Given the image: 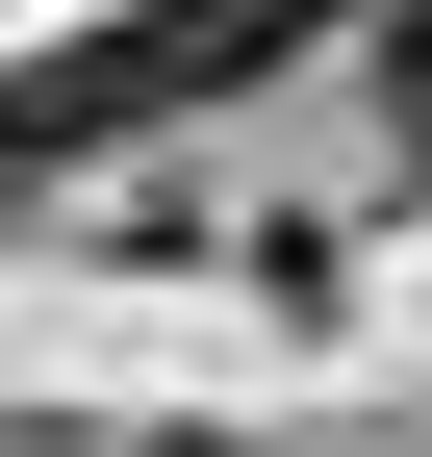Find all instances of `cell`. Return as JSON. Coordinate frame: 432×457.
Masks as SVG:
<instances>
[{
	"mask_svg": "<svg viewBox=\"0 0 432 457\" xmlns=\"http://www.w3.org/2000/svg\"><path fill=\"white\" fill-rule=\"evenodd\" d=\"M305 26H331V0H128L102 51H26V77H0V179H51V153H128V128H179V102L280 77Z\"/></svg>",
	"mask_w": 432,
	"mask_h": 457,
	"instance_id": "1",
	"label": "cell"
}]
</instances>
